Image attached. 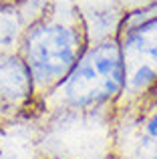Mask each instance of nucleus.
Instances as JSON below:
<instances>
[{
	"label": "nucleus",
	"mask_w": 157,
	"mask_h": 159,
	"mask_svg": "<svg viewBox=\"0 0 157 159\" xmlns=\"http://www.w3.org/2000/svg\"><path fill=\"white\" fill-rule=\"evenodd\" d=\"M127 61L117 36L89 43L85 52L52 93L61 107L93 113L125 95Z\"/></svg>",
	"instance_id": "nucleus-1"
},
{
	"label": "nucleus",
	"mask_w": 157,
	"mask_h": 159,
	"mask_svg": "<svg viewBox=\"0 0 157 159\" xmlns=\"http://www.w3.org/2000/svg\"><path fill=\"white\" fill-rule=\"evenodd\" d=\"M87 47L89 36L78 22L43 18L28 26L20 43V57L30 70L36 95L52 93Z\"/></svg>",
	"instance_id": "nucleus-2"
},
{
	"label": "nucleus",
	"mask_w": 157,
	"mask_h": 159,
	"mask_svg": "<svg viewBox=\"0 0 157 159\" xmlns=\"http://www.w3.org/2000/svg\"><path fill=\"white\" fill-rule=\"evenodd\" d=\"M117 39L127 62L137 61L157 66V12H131L119 28Z\"/></svg>",
	"instance_id": "nucleus-3"
},
{
	"label": "nucleus",
	"mask_w": 157,
	"mask_h": 159,
	"mask_svg": "<svg viewBox=\"0 0 157 159\" xmlns=\"http://www.w3.org/2000/svg\"><path fill=\"white\" fill-rule=\"evenodd\" d=\"M36 95L30 70L20 54L0 52V105L20 109Z\"/></svg>",
	"instance_id": "nucleus-4"
},
{
	"label": "nucleus",
	"mask_w": 157,
	"mask_h": 159,
	"mask_svg": "<svg viewBox=\"0 0 157 159\" xmlns=\"http://www.w3.org/2000/svg\"><path fill=\"white\" fill-rule=\"evenodd\" d=\"M24 28L14 8L0 6V52H10L18 43H22Z\"/></svg>",
	"instance_id": "nucleus-5"
},
{
	"label": "nucleus",
	"mask_w": 157,
	"mask_h": 159,
	"mask_svg": "<svg viewBox=\"0 0 157 159\" xmlns=\"http://www.w3.org/2000/svg\"><path fill=\"white\" fill-rule=\"evenodd\" d=\"M157 85V66L149 62H133L127 65V83L125 93L141 95L151 91V87Z\"/></svg>",
	"instance_id": "nucleus-6"
},
{
	"label": "nucleus",
	"mask_w": 157,
	"mask_h": 159,
	"mask_svg": "<svg viewBox=\"0 0 157 159\" xmlns=\"http://www.w3.org/2000/svg\"><path fill=\"white\" fill-rule=\"evenodd\" d=\"M147 159H157V151L153 153V155H149V157H147Z\"/></svg>",
	"instance_id": "nucleus-7"
}]
</instances>
